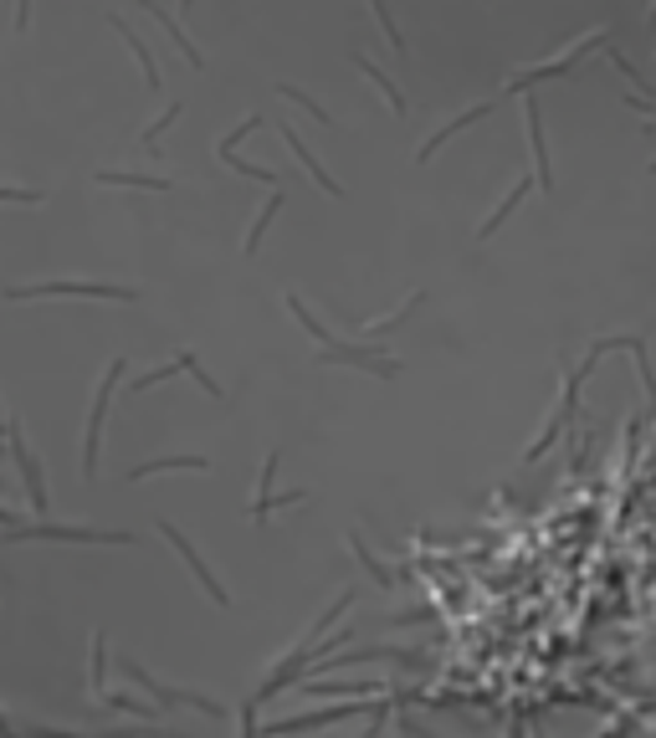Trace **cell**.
<instances>
[{
	"label": "cell",
	"mask_w": 656,
	"mask_h": 738,
	"mask_svg": "<svg viewBox=\"0 0 656 738\" xmlns=\"http://www.w3.org/2000/svg\"><path fill=\"white\" fill-rule=\"evenodd\" d=\"M528 195H534V175H523V180H513V190H508L503 201H498V211H492V216L482 221V226H477V241H492V236L503 231V221L513 216V211H518V205L528 201Z\"/></svg>",
	"instance_id": "17"
},
{
	"label": "cell",
	"mask_w": 656,
	"mask_h": 738,
	"mask_svg": "<svg viewBox=\"0 0 656 738\" xmlns=\"http://www.w3.org/2000/svg\"><path fill=\"white\" fill-rule=\"evenodd\" d=\"M226 169H236V175H247V180H262L267 190H283V175H277V169H267V165H247L241 154H231V159H226Z\"/></svg>",
	"instance_id": "29"
},
{
	"label": "cell",
	"mask_w": 656,
	"mask_h": 738,
	"mask_svg": "<svg viewBox=\"0 0 656 738\" xmlns=\"http://www.w3.org/2000/svg\"><path fill=\"white\" fill-rule=\"evenodd\" d=\"M144 16H150L154 26H165V36L175 41V47H180V57H186L190 68H195V72L205 68V51L195 47V41H190V32L180 26V16H175V11H165V5H144Z\"/></svg>",
	"instance_id": "16"
},
{
	"label": "cell",
	"mask_w": 656,
	"mask_h": 738,
	"mask_svg": "<svg viewBox=\"0 0 656 738\" xmlns=\"http://www.w3.org/2000/svg\"><path fill=\"white\" fill-rule=\"evenodd\" d=\"M103 703L114 707V713H134V718H144V723H154V707H144L134 698V692H108V698H103Z\"/></svg>",
	"instance_id": "32"
},
{
	"label": "cell",
	"mask_w": 656,
	"mask_h": 738,
	"mask_svg": "<svg viewBox=\"0 0 656 738\" xmlns=\"http://www.w3.org/2000/svg\"><path fill=\"white\" fill-rule=\"evenodd\" d=\"M175 365L186 369V374H190V380H195V385L205 390V395H211V401H226V390H220V380H216V374H211V369H205V365H201V359H195V354H190V349H180V354H175Z\"/></svg>",
	"instance_id": "26"
},
{
	"label": "cell",
	"mask_w": 656,
	"mask_h": 738,
	"mask_svg": "<svg viewBox=\"0 0 656 738\" xmlns=\"http://www.w3.org/2000/svg\"><path fill=\"white\" fill-rule=\"evenodd\" d=\"M180 114H186V103H169V108H165L159 118H154V123H144V134H139V144H144V150H154V144H159V134H165V129H169V123H175Z\"/></svg>",
	"instance_id": "30"
},
{
	"label": "cell",
	"mask_w": 656,
	"mask_h": 738,
	"mask_svg": "<svg viewBox=\"0 0 656 738\" xmlns=\"http://www.w3.org/2000/svg\"><path fill=\"white\" fill-rule=\"evenodd\" d=\"M523 134H528V150H534V184H539V190H554L549 139H544V108H539V98H534V93L523 98Z\"/></svg>",
	"instance_id": "10"
},
{
	"label": "cell",
	"mask_w": 656,
	"mask_h": 738,
	"mask_svg": "<svg viewBox=\"0 0 656 738\" xmlns=\"http://www.w3.org/2000/svg\"><path fill=\"white\" fill-rule=\"evenodd\" d=\"M354 68H359V72H365V78H370L374 87H380V93H385L390 114H405V108H410V103H405V93H401V83H395L390 72H380V68H374L370 57H365V51H354Z\"/></svg>",
	"instance_id": "21"
},
{
	"label": "cell",
	"mask_w": 656,
	"mask_h": 738,
	"mask_svg": "<svg viewBox=\"0 0 656 738\" xmlns=\"http://www.w3.org/2000/svg\"><path fill=\"white\" fill-rule=\"evenodd\" d=\"M319 365L329 369H365V374H380V380H395L401 374V359L385 349H374V344H354V338H329L319 344Z\"/></svg>",
	"instance_id": "7"
},
{
	"label": "cell",
	"mask_w": 656,
	"mask_h": 738,
	"mask_svg": "<svg viewBox=\"0 0 656 738\" xmlns=\"http://www.w3.org/2000/svg\"><path fill=\"white\" fill-rule=\"evenodd\" d=\"M262 123H267V118H241V123H236V129H231V134H226V139H220V144H216V154H220V159H231V154H236V144H241V139H247V134H257V129H262Z\"/></svg>",
	"instance_id": "31"
},
{
	"label": "cell",
	"mask_w": 656,
	"mask_h": 738,
	"mask_svg": "<svg viewBox=\"0 0 656 738\" xmlns=\"http://www.w3.org/2000/svg\"><path fill=\"white\" fill-rule=\"evenodd\" d=\"M277 134H283V144H287V150L298 154V165L308 169V180L319 184V190H329V195H334V201H338V195H344V184H338L334 175H329V165H319V154H313V150H308V144H303V134H298L293 123H277Z\"/></svg>",
	"instance_id": "12"
},
{
	"label": "cell",
	"mask_w": 656,
	"mask_h": 738,
	"mask_svg": "<svg viewBox=\"0 0 656 738\" xmlns=\"http://www.w3.org/2000/svg\"><path fill=\"white\" fill-rule=\"evenodd\" d=\"M154 528L165 534V544H169V549H175V554H180V559H186V570L195 574V585L205 590V600H211V605H220V610H226V605H231V590H226V585H220V580H216V574H211V564H205L201 554H195V544H190V538H186V528H180V523H169V519H159V523H154Z\"/></svg>",
	"instance_id": "8"
},
{
	"label": "cell",
	"mask_w": 656,
	"mask_h": 738,
	"mask_svg": "<svg viewBox=\"0 0 656 738\" xmlns=\"http://www.w3.org/2000/svg\"><path fill=\"white\" fill-rule=\"evenodd\" d=\"M11 302H36V298H83V302H139V287L123 283H77V277H51V283H16L5 287Z\"/></svg>",
	"instance_id": "2"
},
{
	"label": "cell",
	"mask_w": 656,
	"mask_h": 738,
	"mask_svg": "<svg viewBox=\"0 0 656 738\" xmlns=\"http://www.w3.org/2000/svg\"><path fill=\"white\" fill-rule=\"evenodd\" d=\"M370 16H374V26L385 32L390 51H395V57H410V47H405V32L395 26V16H390V5H385V0H370Z\"/></svg>",
	"instance_id": "27"
},
{
	"label": "cell",
	"mask_w": 656,
	"mask_h": 738,
	"mask_svg": "<svg viewBox=\"0 0 656 738\" xmlns=\"http://www.w3.org/2000/svg\"><path fill=\"white\" fill-rule=\"evenodd\" d=\"M298 698H338V692H390L385 682H370V677H365V682H319V677H303V682H298Z\"/></svg>",
	"instance_id": "22"
},
{
	"label": "cell",
	"mask_w": 656,
	"mask_h": 738,
	"mask_svg": "<svg viewBox=\"0 0 656 738\" xmlns=\"http://www.w3.org/2000/svg\"><path fill=\"white\" fill-rule=\"evenodd\" d=\"M277 98L298 103V108H303V114L313 118V123H323V129H329V123H334V114H329V108H323V103L313 98V93H308V87H298V83H277Z\"/></svg>",
	"instance_id": "25"
},
{
	"label": "cell",
	"mask_w": 656,
	"mask_h": 738,
	"mask_svg": "<svg viewBox=\"0 0 656 738\" xmlns=\"http://www.w3.org/2000/svg\"><path fill=\"white\" fill-rule=\"evenodd\" d=\"M652 175H656V159H652Z\"/></svg>",
	"instance_id": "39"
},
{
	"label": "cell",
	"mask_w": 656,
	"mask_h": 738,
	"mask_svg": "<svg viewBox=\"0 0 656 738\" xmlns=\"http://www.w3.org/2000/svg\"><path fill=\"white\" fill-rule=\"evenodd\" d=\"M646 134H656V118H652V123H646Z\"/></svg>",
	"instance_id": "37"
},
{
	"label": "cell",
	"mask_w": 656,
	"mask_h": 738,
	"mask_svg": "<svg viewBox=\"0 0 656 738\" xmlns=\"http://www.w3.org/2000/svg\"><path fill=\"white\" fill-rule=\"evenodd\" d=\"M175 374H180V365H175V359H165V365L144 369V374H139V380H129V395H144V390L165 385V380H175Z\"/></svg>",
	"instance_id": "28"
},
{
	"label": "cell",
	"mask_w": 656,
	"mask_h": 738,
	"mask_svg": "<svg viewBox=\"0 0 656 738\" xmlns=\"http://www.w3.org/2000/svg\"><path fill=\"white\" fill-rule=\"evenodd\" d=\"M0 544H134V534L118 528H72V523H47V519H26L21 528L0 534Z\"/></svg>",
	"instance_id": "5"
},
{
	"label": "cell",
	"mask_w": 656,
	"mask_h": 738,
	"mask_svg": "<svg viewBox=\"0 0 656 738\" xmlns=\"http://www.w3.org/2000/svg\"><path fill=\"white\" fill-rule=\"evenodd\" d=\"M93 180L98 184H123V190H154V195H169V190H175L169 175H144V169H98Z\"/></svg>",
	"instance_id": "18"
},
{
	"label": "cell",
	"mask_w": 656,
	"mask_h": 738,
	"mask_svg": "<svg viewBox=\"0 0 656 738\" xmlns=\"http://www.w3.org/2000/svg\"><path fill=\"white\" fill-rule=\"evenodd\" d=\"M298 503H308V487H293V492H272V498H252L247 519H252V523H267L272 513H283V508H298Z\"/></svg>",
	"instance_id": "24"
},
{
	"label": "cell",
	"mask_w": 656,
	"mask_h": 738,
	"mask_svg": "<svg viewBox=\"0 0 656 738\" xmlns=\"http://www.w3.org/2000/svg\"><path fill=\"white\" fill-rule=\"evenodd\" d=\"M283 205H287V190H272L267 201H262V211H257V221H252V226H247V241H241V252H247V257H252L257 247L267 241L272 221H277V211H283Z\"/></svg>",
	"instance_id": "20"
},
{
	"label": "cell",
	"mask_w": 656,
	"mask_h": 738,
	"mask_svg": "<svg viewBox=\"0 0 656 738\" xmlns=\"http://www.w3.org/2000/svg\"><path fill=\"white\" fill-rule=\"evenodd\" d=\"M0 426H5V405H0Z\"/></svg>",
	"instance_id": "38"
},
{
	"label": "cell",
	"mask_w": 656,
	"mask_h": 738,
	"mask_svg": "<svg viewBox=\"0 0 656 738\" xmlns=\"http://www.w3.org/2000/svg\"><path fill=\"white\" fill-rule=\"evenodd\" d=\"M87 692L93 698H108V636L103 631H93V641H87Z\"/></svg>",
	"instance_id": "19"
},
{
	"label": "cell",
	"mask_w": 656,
	"mask_h": 738,
	"mask_svg": "<svg viewBox=\"0 0 656 738\" xmlns=\"http://www.w3.org/2000/svg\"><path fill=\"white\" fill-rule=\"evenodd\" d=\"M108 26H114V32L123 36V47L134 51L139 72H144V87H150V93H159V87H165V78H159V62H154V51L144 47V41H139V32H134V26H129V21H123V16H118V11H114V16H108Z\"/></svg>",
	"instance_id": "14"
},
{
	"label": "cell",
	"mask_w": 656,
	"mask_h": 738,
	"mask_svg": "<svg viewBox=\"0 0 656 738\" xmlns=\"http://www.w3.org/2000/svg\"><path fill=\"white\" fill-rule=\"evenodd\" d=\"M349 554L359 559V570L370 574V580H374L380 590H395V574H390L385 564H380V559L370 554V544H365V534H359V528H349Z\"/></svg>",
	"instance_id": "23"
},
{
	"label": "cell",
	"mask_w": 656,
	"mask_h": 738,
	"mask_svg": "<svg viewBox=\"0 0 656 738\" xmlns=\"http://www.w3.org/2000/svg\"><path fill=\"white\" fill-rule=\"evenodd\" d=\"M47 195L41 190H26V184H0V205H41Z\"/></svg>",
	"instance_id": "34"
},
{
	"label": "cell",
	"mask_w": 656,
	"mask_h": 738,
	"mask_svg": "<svg viewBox=\"0 0 656 738\" xmlns=\"http://www.w3.org/2000/svg\"><path fill=\"white\" fill-rule=\"evenodd\" d=\"M159 472H211V462H205L201 452L150 456V462H139V467H129V483H150V477H159Z\"/></svg>",
	"instance_id": "15"
},
{
	"label": "cell",
	"mask_w": 656,
	"mask_h": 738,
	"mask_svg": "<svg viewBox=\"0 0 656 738\" xmlns=\"http://www.w3.org/2000/svg\"><path fill=\"white\" fill-rule=\"evenodd\" d=\"M123 369H129V359H123V354H114V359H108V369H103L98 390H93V410H87V426H83V477H98L103 426H108L114 395H118V385H123Z\"/></svg>",
	"instance_id": "3"
},
{
	"label": "cell",
	"mask_w": 656,
	"mask_h": 738,
	"mask_svg": "<svg viewBox=\"0 0 656 738\" xmlns=\"http://www.w3.org/2000/svg\"><path fill=\"white\" fill-rule=\"evenodd\" d=\"M359 713H370V698H365V703H334V707H319V713H298V718H272V723H262V738L319 734V728H329V723L359 718Z\"/></svg>",
	"instance_id": "9"
},
{
	"label": "cell",
	"mask_w": 656,
	"mask_h": 738,
	"mask_svg": "<svg viewBox=\"0 0 656 738\" xmlns=\"http://www.w3.org/2000/svg\"><path fill=\"white\" fill-rule=\"evenodd\" d=\"M21 523H26V513H16V508L0 503V534H11V528H21Z\"/></svg>",
	"instance_id": "35"
},
{
	"label": "cell",
	"mask_w": 656,
	"mask_h": 738,
	"mask_svg": "<svg viewBox=\"0 0 656 738\" xmlns=\"http://www.w3.org/2000/svg\"><path fill=\"white\" fill-rule=\"evenodd\" d=\"M118 671H123L129 682H139V688L150 692V698L165 707V713H169V707H195V713H205V718H226V707H220L216 698H205V692H190V688H169V682H159V677H154V671L144 667L139 656H118Z\"/></svg>",
	"instance_id": "4"
},
{
	"label": "cell",
	"mask_w": 656,
	"mask_h": 738,
	"mask_svg": "<svg viewBox=\"0 0 656 738\" xmlns=\"http://www.w3.org/2000/svg\"><path fill=\"white\" fill-rule=\"evenodd\" d=\"M349 610H354V590H338L334 605H329L319 621H313V626L303 631V636H298V646H293V652H287L283 662H277V667H272L267 677H262V688H257V703H272V698H283V692L298 688V682H303V671H308V662H313V652H319L323 631H329V626H334L338 616H349Z\"/></svg>",
	"instance_id": "1"
},
{
	"label": "cell",
	"mask_w": 656,
	"mask_h": 738,
	"mask_svg": "<svg viewBox=\"0 0 656 738\" xmlns=\"http://www.w3.org/2000/svg\"><path fill=\"white\" fill-rule=\"evenodd\" d=\"M26 738H190L180 728H165V723H139V728H108V734H72V728H51V723H32Z\"/></svg>",
	"instance_id": "11"
},
{
	"label": "cell",
	"mask_w": 656,
	"mask_h": 738,
	"mask_svg": "<svg viewBox=\"0 0 656 738\" xmlns=\"http://www.w3.org/2000/svg\"><path fill=\"white\" fill-rule=\"evenodd\" d=\"M257 698H247V703L236 707V738H262V723H257Z\"/></svg>",
	"instance_id": "33"
},
{
	"label": "cell",
	"mask_w": 656,
	"mask_h": 738,
	"mask_svg": "<svg viewBox=\"0 0 656 738\" xmlns=\"http://www.w3.org/2000/svg\"><path fill=\"white\" fill-rule=\"evenodd\" d=\"M0 738H26V728H16V723H11L5 713H0Z\"/></svg>",
	"instance_id": "36"
},
{
	"label": "cell",
	"mask_w": 656,
	"mask_h": 738,
	"mask_svg": "<svg viewBox=\"0 0 656 738\" xmlns=\"http://www.w3.org/2000/svg\"><path fill=\"white\" fill-rule=\"evenodd\" d=\"M589 51H606V32H589V36H580V41H570V47L559 51V57H549V62H539V68H518L513 78H508V93H534L539 83H554V78H570L580 62H585Z\"/></svg>",
	"instance_id": "6"
},
{
	"label": "cell",
	"mask_w": 656,
	"mask_h": 738,
	"mask_svg": "<svg viewBox=\"0 0 656 738\" xmlns=\"http://www.w3.org/2000/svg\"><path fill=\"white\" fill-rule=\"evenodd\" d=\"M488 114H492V98H482V103H472L467 114H456L452 123H441L437 134H431V139H426V144H421V150H416V165H431V159H437V150H441V144H452V134H462V129H472L477 118H488Z\"/></svg>",
	"instance_id": "13"
}]
</instances>
